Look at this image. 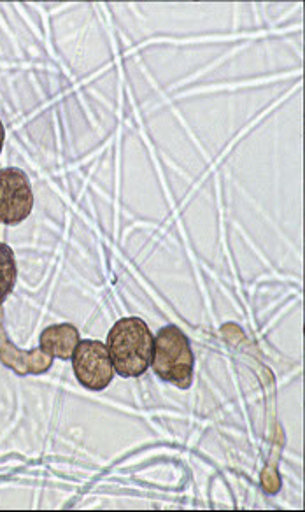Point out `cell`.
Wrapping results in <instances>:
<instances>
[{
	"mask_svg": "<svg viewBox=\"0 0 305 512\" xmlns=\"http://www.w3.org/2000/svg\"><path fill=\"white\" fill-rule=\"evenodd\" d=\"M4 141H6V128H4V123L0 121V153H2V148H4Z\"/></svg>",
	"mask_w": 305,
	"mask_h": 512,
	"instance_id": "cell-7",
	"label": "cell"
},
{
	"mask_svg": "<svg viewBox=\"0 0 305 512\" xmlns=\"http://www.w3.org/2000/svg\"><path fill=\"white\" fill-rule=\"evenodd\" d=\"M78 344V328L71 323H62V325H51L43 330L39 349L43 351L44 355L51 356V358L71 360L72 353Z\"/></svg>",
	"mask_w": 305,
	"mask_h": 512,
	"instance_id": "cell-5",
	"label": "cell"
},
{
	"mask_svg": "<svg viewBox=\"0 0 305 512\" xmlns=\"http://www.w3.org/2000/svg\"><path fill=\"white\" fill-rule=\"evenodd\" d=\"M18 279L15 251L6 242H0V306L15 290Z\"/></svg>",
	"mask_w": 305,
	"mask_h": 512,
	"instance_id": "cell-6",
	"label": "cell"
},
{
	"mask_svg": "<svg viewBox=\"0 0 305 512\" xmlns=\"http://www.w3.org/2000/svg\"><path fill=\"white\" fill-rule=\"evenodd\" d=\"M151 369L162 381L188 390L193 383L195 356L188 337L174 325L160 328L155 337Z\"/></svg>",
	"mask_w": 305,
	"mask_h": 512,
	"instance_id": "cell-2",
	"label": "cell"
},
{
	"mask_svg": "<svg viewBox=\"0 0 305 512\" xmlns=\"http://www.w3.org/2000/svg\"><path fill=\"white\" fill-rule=\"evenodd\" d=\"M72 369L79 384L92 392L106 390L116 374L107 344L93 339L79 341L72 353Z\"/></svg>",
	"mask_w": 305,
	"mask_h": 512,
	"instance_id": "cell-3",
	"label": "cell"
},
{
	"mask_svg": "<svg viewBox=\"0 0 305 512\" xmlns=\"http://www.w3.org/2000/svg\"><path fill=\"white\" fill-rule=\"evenodd\" d=\"M34 209V192L22 169H0V223L20 225Z\"/></svg>",
	"mask_w": 305,
	"mask_h": 512,
	"instance_id": "cell-4",
	"label": "cell"
},
{
	"mask_svg": "<svg viewBox=\"0 0 305 512\" xmlns=\"http://www.w3.org/2000/svg\"><path fill=\"white\" fill-rule=\"evenodd\" d=\"M155 335L141 318L116 321L107 334V349L114 372L121 377H141L151 367Z\"/></svg>",
	"mask_w": 305,
	"mask_h": 512,
	"instance_id": "cell-1",
	"label": "cell"
}]
</instances>
